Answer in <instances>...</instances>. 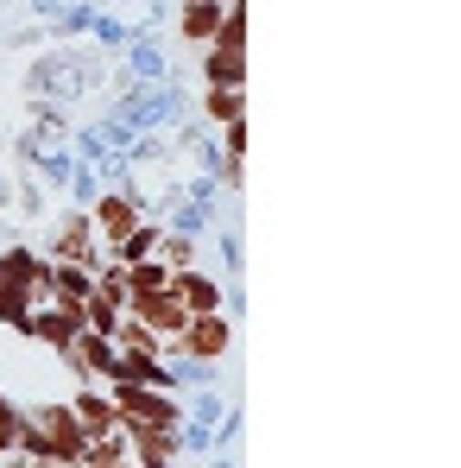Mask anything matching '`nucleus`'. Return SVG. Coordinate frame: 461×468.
Returning <instances> with one entry per match:
<instances>
[{"mask_svg":"<svg viewBox=\"0 0 461 468\" xmlns=\"http://www.w3.org/2000/svg\"><path fill=\"white\" fill-rule=\"evenodd\" d=\"M82 424L70 418V405H51V399H38V405H26V431H19V456H70L82 463Z\"/></svg>","mask_w":461,"mask_h":468,"instance_id":"obj_1","label":"nucleus"},{"mask_svg":"<svg viewBox=\"0 0 461 468\" xmlns=\"http://www.w3.org/2000/svg\"><path fill=\"white\" fill-rule=\"evenodd\" d=\"M108 399H114V418H120L127 431H177V424H183V399H177V392H164V387L114 380Z\"/></svg>","mask_w":461,"mask_h":468,"instance_id":"obj_2","label":"nucleus"},{"mask_svg":"<svg viewBox=\"0 0 461 468\" xmlns=\"http://www.w3.org/2000/svg\"><path fill=\"white\" fill-rule=\"evenodd\" d=\"M228 348H234V316L228 311H196L183 323L177 342H164V355H190V361H215V367H222Z\"/></svg>","mask_w":461,"mask_h":468,"instance_id":"obj_3","label":"nucleus"},{"mask_svg":"<svg viewBox=\"0 0 461 468\" xmlns=\"http://www.w3.org/2000/svg\"><path fill=\"white\" fill-rule=\"evenodd\" d=\"M45 260H82V266H101V260H108V247H101L95 222H89V209L64 203V216L51 222V247H45Z\"/></svg>","mask_w":461,"mask_h":468,"instance_id":"obj_4","label":"nucleus"},{"mask_svg":"<svg viewBox=\"0 0 461 468\" xmlns=\"http://www.w3.org/2000/svg\"><path fill=\"white\" fill-rule=\"evenodd\" d=\"M89 222L101 234V247H120L127 234L146 222V197H133V190H101V197L89 203Z\"/></svg>","mask_w":461,"mask_h":468,"instance_id":"obj_5","label":"nucleus"},{"mask_svg":"<svg viewBox=\"0 0 461 468\" xmlns=\"http://www.w3.org/2000/svg\"><path fill=\"white\" fill-rule=\"evenodd\" d=\"M127 316H140L158 342H177V335H183V323H190V311L177 304V292H171V285H164V292H127Z\"/></svg>","mask_w":461,"mask_h":468,"instance_id":"obj_6","label":"nucleus"},{"mask_svg":"<svg viewBox=\"0 0 461 468\" xmlns=\"http://www.w3.org/2000/svg\"><path fill=\"white\" fill-rule=\"evenodd\" d=\"M82 335V304H32V323H26V342L64 355L70 342Z\"/></svg>","mask_w":461,"mask_h":468,"instance_id":"obj_7","label":"nucleus"},{"mask_svg":"<svg viewBox=\"0 0 461 468\" xmlns=\"http://www.w3.org/2000/svg\"><path fill=\"white\" fill-rule=\"evenodd\" d=\"M171 292H177V304L190 316L228 304V279H215V266H183V272H171Z\"/></svg>","mask_w":461,"mask_h":468,"instance_id":"obj_8","label":"nucleus"},{"mask_svg":"<svg viewBox=\"0 0 461 468\" xmlns=\"http://www.w3.org/2000/svg\"><path fill=\"white\" fill-rule=\"evenodd\" d=\"M171 32H177L190 51H203V45L222 32V0H177V6H171Z\"/></svg>","mask_w":461,"mask_h":468,"instance_id":"obj_9","label":"nucleus"},{"mask_svg":"<svg viewBox=\"0 0 461 468\" xmlns=\"http://www.w3.org/2000/svg\"><path fill=\"white\" fill-rule=\"evenodd\" d=\"M196 77H203V89H246V51L203 45L196 51Z\"/></svg>","mask_w":461,"mask_h":468,"instance_id":"obj_10","label":"nucleus"},{"mask_svg":"<svg viewBox=\"0 0 461 468\" xmlns=\"http://www.w3.org/2000/svg\"><path fill=\"white\" fill-rule=\"evenodd\" d=\"M70 418L82 424V437H101V431H114L120 418H114V399H108V387H77V399H70Z\"/></svg>","mask_w":461,"mask_h":468,"instance_id":"obj_11","label":"nucleus"},{"mask_svg":"<svg viewBox=\"0 0 461 468\" xmlns=\"http://www.w3.org/2000/svg\"><path fill=\"white\" fill-rule=\"evenodd\" d=\"M95 13H101L95 0H64V6H58L51 19H38V26H45V38H51V45H70V38H89Z\"/></svg>","mask_w":461,"mask_h":468,"instance_id":"obj_12","label":"nucleus"},{"mask_svg":"<svg viewBox=\"0 0 461 468\" xmlns=\"http://www.w3.org/2000/svg\"><path fill=\"white\" fill-rule=\"evenodd\" d=\"M95 292V266L82 260H51V304H82Z\"/></svg>","mask_w":461,"mask_h":468,"instance_id":"obj_13","label":"nucleus"},{"mask_svg":"<svg viewBox=\"0 0 461 468\" xmlns=\"http://www.w3.org/2000/svg\"><path fill=\"white\" fill-rule=\"evenodd\" d=\"M190 108H196L209 127H228V121H240V114H246V89H203Z\"/></svg>","mask_w":461,"mask_h":468,"instance_id":"obj_14","label":"nucleus"},{"mask_svg":"<svg viewBox=\"0 0 461 468\" xmlns=\"http://www.w3.org/2000/svg\"><path fill=\"white\" fill-rule=\"evenodd\" d=\"M158 234H164V222H158V216H146V222H140V229L127 234L120 247H108V260H114V266H133V260H152V253H158Z\"/></svg>","mask_w":461,"mask_h":468,"instance_id":"obj_15","label":"nucleus"},{"mask_svg":"<svg viewBox=\"0 0 461 468\" xmlns=\"http://www.w3.org/2000/svg\"><path fill=\"white\" fill-rule=\"evenodd\" d=\"M133 38H140V32H133V19H120V13H95V26H89V45H95V51H108V58H114V51H127Z\"/></svg>","mask_w":461,"mask_h":468,"instance_id":"obj_16","label":"nucleus"},{"mask_svg":"<svg viewBox=\"0 0 461 468\" xmlns=\"http://www.w3.org/2000/svg\"><path fill=\"white\" fill-rule=\"evenodd\" d=\"M120 316H127V304L108 298V292H89V298H82V329H95V335H114Z\"/></svg>","mask_w":461,"mask_h":468,"instance_id":"obj_17","label":"nucleus"},{"mask_svg":"<svg viewBox=\"0 0 461 468\" xmlns=\"http://www.w3.org/2000/svg\"><path fill=\"white\" fill-rule=\"evenodd\" d=\"M158 260L171 266V272H183V266H203V234H158Z\"/></svg>","mask_w":461,"mask_h":468,"instance_id":"obj_18","label":"nucleus"},{"mask_svg":"<svg viewBox=\"0 0 461 468\" xmlns=\"http://www.w3.org/2000/svg\"><path fill=\"white\" fill-rule=\"evenodd\" d=\"M0 323L13 335H26V323H32V292L26 285H0Z\"/></svg>","mask_w":461,"mask_h":468,"instance_id":"obj_19","label":"nucleus"},{"mask_svg":"<svg viewBox=\"0 0 461 468\" xmlns=\"http://www.w3.org/2000/svg\"><path fill=\"white\" fill-rule=\"evenodd\" d=\"M120 272H127V292H164V285H171V266H164V260H133V266H120Z\"/></svg>","mask_w":461,"mask_h":468,"instance_id":"obj_20","label":"nucleus"},{"mask_svg":"<svg viewBox=\"0 0 461 468\" xmlns=\"http://www.w3.org/2000/svg\"><path fill=\"white\" fill-rule=\"evenodd\" d=\"M64 190H70V203H77V209H89V203H95V197L108 190V184H101V165L77 158V171H70V184H64Z\"/></svg>","mask_w":461,"mask_h":468,"instance_id":"obj_21","label":"nucleus"},{"mask_svg":"<svg viewBox=\"0 0 461 468\" xmlns=\"http://www.w3.org/2000/svg\"><path fill=\"white\" fill-rule=\"evenodd\" d=\"M215 260H222V279L240 285V272H246V253H240V229H215Z\"/></svg>","mask_w":461,"mask_h":468,"instance_id":"obj_22","label":"nucleus"},{"mask_svg":"<svg viewBox=\"0 0 461 468\" xmlns=\"http://www.w3.org/2000/svg\"><path fill=\"white\" fill-rule=\"evenodd\" d=\"M19 431H26V405H19L13 392H0V456L19 450Z\"/></svg>","mask_w":461,"mask_h":468,"instance_id":"obj_23","label":"nucleus"},{"mask_svg":"<svg viewBox=\"0 0 461 468\" xmlns=\"http://www.w3.org/2000/svg\"><path fill=\"white\" fill-rule=\"evenodd\" d=\"M58 6H64V0H32V13H38V19H51Z\"/></svg>","mask_w":461,"mask_h":468,"instance_id":"obj_24","label":"nucleus"},{"mask_svg":"<svg viewBox=\"0 0 461 468\" xmlns=\"http://www.w3.org/2000/svg\"><path fill=\"white\" fill-rule=\"evenodd\" d=\"M0 468H32V456H19V450H13V456H0Z\"/></svg>","mask_w":461,"mask_h":468,"instance_id":"obj_25","label":"nucleus"},{"mask_svg":"<svg viewBox=\"0 0 461 468\" xmlns=\"http://www.w3.org/2000/svg\"><path fill=\"white\" fill-rule=\"evenodd\" d=\"M209 468H234V456H222V450H215V456H209Z\"/></svg>","mask_w":461,"mask_h":468,"instance_id":"obj_26","label":"nucleus"},{"mask_svg":"<svg viewBox=\"0 0 461 468\" xmlns=\"http://www.w3.org/2000/svg\"><path fill=\"white\" fill-rule=\"evenodd\" d=\"M101 468H133V463H101Z\"/></svg>","mask_w":461,"mask_h":468,"instance_id":"obj_27","label":"nucleus"},{"mask_svg":"<svg viewBox=\"0 0 461 468\" xmlns=\"http://www.w3.org/2000/svg\"><path fill=\"white\" fill-rule=\"evenodd\" d=\"M222 6H228V0H222Z\"/></svg>","mask_w":461,"mask_h":468,"instance_id":"obj_28","label":"nucleus"}]
</instances>
